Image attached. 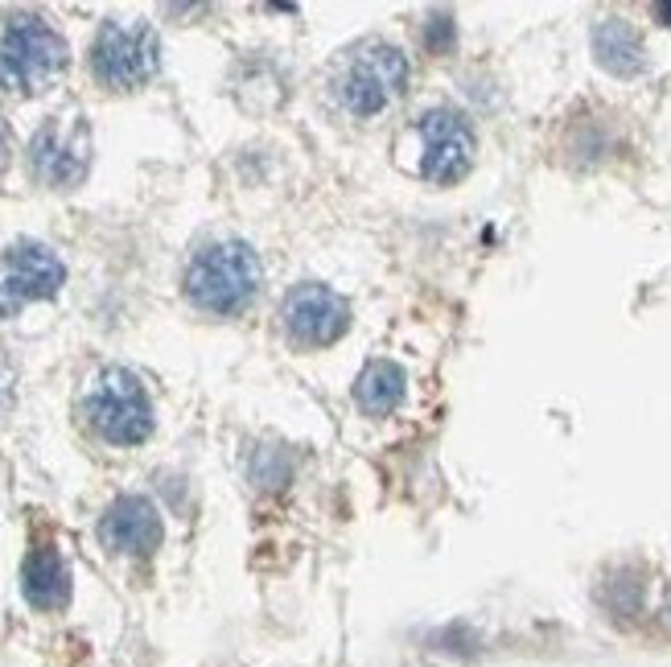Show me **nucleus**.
Returning a JSON list of instances; mask_svg holds the SVG:
<instances>
[{
  "instance_id": "1",
  "label": "nucleus",
  "mask_w": 671,
  "mask_h": 667,
  "mask_svg": "<svg viewBox=\"0 0 671 667\" xmlns=\"http://www.w3.org/2000/svg\"><path fill=\"white\" fill-rule=\"evenodd\" d=\"M260 256L243 240H215L198 247L186 268V296L206 314H243L260 293Z\"/></svg>"
},
{
  "instance_id": "2",
  "label": "nucleus",
  "mask_w": 671,
  "mask_h": 667,
  "mask_svg": "<svg viewBox=\"0 0 671 667\" xmlns=\"http://www.w3.org/2000/svg\"><path fill=\"white\" fill-rule=\"evenodd\" d=\"M66 71V41L41 17H13L0 34V87L34 95Z\"/></svg>"
},
{
  "instance_id": "3",
  "label": "nucleus",
  "mask_w": 671,
  "mask_h": 667,
  "mask_svg": "<svg viewBox=\"0 0 671 667\" xmlns=\"http://www.w3.org/2000/svg\"><path fill=\"white\" fill-rule=\"evenodd\" d=\"M87 421L112 445H141L152 433V400L129 367H103L87 391Z\"/></svg>"
},
{
  "instance_id": "4",
  "label": "nucleus",
  "mask_w": 671,
  "mask_h": 667,
  "mask_svg": "<svg viewBox=\"0 0 671 667\" xmlns=\"http://www.w3.org/2000/svg\"><path fill=\"white\" fill-rule=\"evenodd\" d=\"M408 87V58L395 46L371 41L355 50V58L338 74V99L351 116H379L383 108H392L395 99Z\"/></svg>"
},
{
  "instance_id": "5",
  "label": "nucleus",
  "mask_w": 671,
  "mask_h": 667,
  "mask_svg": "<svg viewBox=\"0 0 671 667\" xmlns=\"http://www.w3.org/2000/svg\"><path fill=\"white\" fill-rule=\"evenodd\" d=\"M91 71L103 87L115 92H136L152 74L161 71V41L149 25H120L103 21L91 46Z\"/></svg>"
},
{
  "instance_id": "6",
  "label": "nucleus",
  "mask_w": 671,
  "mask_h": 667,
  "mask_svg": "<svg viewBox=\"0 0 671 667\" xmlns=\"http://www.w3.org/2000/svg\"><path fill=\"white\" fill-rule=\"evenodd\" d=\"M66 284V264L46 243H13L0 256V317H17L34 301H50Z\"/></svg>"
},
{
  "instance_id": "7",
  "label": "nucleus",
  "mask_w": 671,
  "mask_h": 667,
  "mask_svg": "<svg viewBox=\"0 0 671 667\" xmlns=\"http://www.w3.org/2000/svg\"><path fill=\"white\" fill-rule=\"evenodd\" d=\"M280 317L297 347H330L351 330V301L330 284L305 280L280 301Z\"/></svg>"
},
{
  "instance_id": "8",
  "label": "nucleus",
  "mask_w": 671,
  "mask_h": 667,
  "mask_svg": "<svg viewBox=\"0 0 671 667\" xmlns=\"http://www.w3.org/2000/svg\"><path fill=\"white\" fill-rule=\"evenodd\" d=\"M420 141H425V157H420V173L437 185L462 182L474 166L478 153V136L469 129V120L457 108H432L420 120Z\"/></svg>"
},
{
  "instance_id": "9",
  "label": "nucleus",
  "mask_w": 671,
  "mask_h": 667,
  "mask_svg": "<svg viewBox=\"0 0 671 667\" xmlns=\"http://www.w3.org/2000/svg\"><path fill=\"white\" fill-rule=\"evenodd\" d=\"M87 161H91L87 124H58V120H50L34 136V145H29V166H34V173H38L41 182L58 185V190L83 182Z\"/></svg>"
},
{
  "instance_id": "10",
  "label": "nucleus",
  "mask_w": 671,
  "mask_h": 667,
  "mask_svg": "<svg viewBox=\"0 0 671 667\" xmlns=\"http://www.w3.org/2000/svg\"><path fill=\"white\" fill-rule=\"evenodd\" d=\"M161 536H166L161 511H157L152 499H145V495H120V499L108 507L103 523H99V539H103V548H112V553L149 556V553H157Z\"/></svg>"
},
{
  "instance_id": "11",
  "label": "nucleus",
  "mask_w": 671,
  "mask_h": 667,
  "mask_svg": "<svg viewBox=\"0 0 671 667\" xmlns=\"http://www.w3.org/2000/svg\"><path fill=\"white\" fill-rule=\"evenodd\" d=\"M21 593L34 610H62L71 602V569L58 548H34L21 565Z\"/></svg>"
},
{
  "instance_id": "12",
  "label": "nucleus",
  "mask_w": 671,
  "mask_h": 667,
  "mask_svg": "<svg viewBox=\"0 0 671 667\" xmlns=\"http://www.w3.org/2000/svg\"><path fill=\"white\" fill-rule=\"evenodd\" d=\"M594 54L601 62V71L618 74V78H634L647 66V46H643L638 29L618 17L601 21L594 29Z\"/></svg>"
},
{
  "instance_id": "13",
  "label": "nucleus",
  "mask_w": 671,
  "mask_h": 667,
  "mask_svg": "<svg viewBox=\"0 0 671 667\" xmlns=\"http://www.w3.org/2000/svg\"><path fill=\"white\" fill-rule=\"evenodd\" d=\"M408 391V375L400 363L392 359H375L363 367V375L355 379V404L367 412V416H388Z\"/></svg>"
},
{
  "instance_id": "14",
  "label": "nucleus",
  "mask_w": 671,
  "mask_h": 667,
  "mask_svg": "<svg viewBox=\"0 0 671 667\" xmlns=\"http://www.w3.org/2000/svg\"><path fill=\"white\" fill-rule=\"evenodd\" d=\"M420 37H425V50L429 54H449L453 50V17H446V13H432L429 21H425V29H420Z\"/></svg>"
},
{
  "instance_id": "15",
  "label": "nucleus",
  "mask_w": 671,
  "mask_h": 667,
  "mask_svg": "<svg viewBox=\"0 0 671 667\" xmlns=\"http://www.w3.org/2000/svg\"><path fill=\"white\" fill-rule=\"evenodd\" d=\"M655 21L671 25V0H659V4H655Z\"/></svg>"
}]
</instances>
